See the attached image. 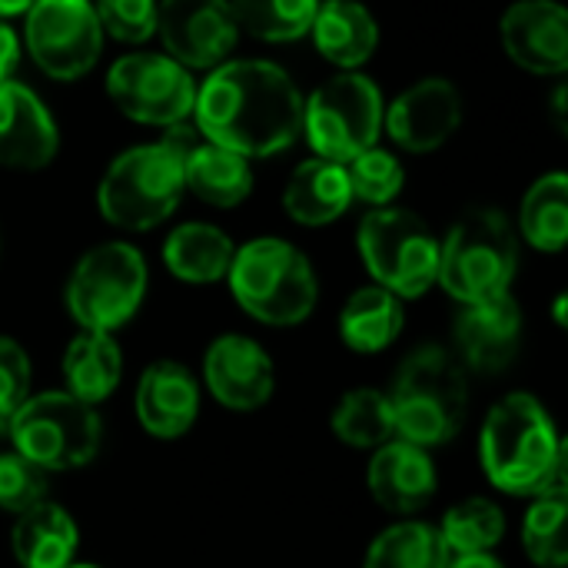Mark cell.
I'll return each instance as SVG.
<instances>
[{
  "instance_id": "obj_1",
  "label": "cell",
  "mask_w": 568,
  "mask_h": 568,
  "mask_svg": "<svg viewBox=\"0 0 568 568\" xmlns=\"http://www.w3.org/2000/svg\"><path fill=\"white\" fill-rule=\"evenodd\" d=\"M196 130L246 160L273 156L303 133V93L270 60H223L193 103Z\"/></svg>"
},
{
  "instance_id": "obj_2",
  "label": "cell",
  "mask_w": 568,
  "mask_h": 568,
  "mask_svg": "<svg viewBox=\"0 0 568 568\" xmlns=\"http://www.w3.org/2000/svg\"><path fill=\"white\" fill-rule=\"evenodd\" d=\"M483 473L499 493L542 496L566 489V446L549 409L529 393L503 396L479 436Z\"/></svg>"
},
{
  "instance_id": "obj_3",
  "label": "cell",
  "mask_w": 568,
  "mask_h": 568,
  "mask_svg": "<svg viewBox=\"0 0 568 568\" xmlns=\"http://www.w3.org/2000/svg\"><path fill=\"white\" fill-rule=\"evenodd\" d=\"M386 396L399 439L423 449L446 446L456 439L469 413L466 366L446 346H419L399 366Z\"/></svg>"
},
{
  "instance_id": "obj_4",
  "label": "cell",
  "mask_w": 568,
  "mask_h": 568,
  "mask_svg": "<svg viewBox=\"0 0 568 568\" xmlns=\"http://www.w3.org/2000/svg\"><path fill=\"white\" fill-rule=\"evenodd\" d=\"M226 280L243 313L266 326H300L313 316L320 300V283L306 253L276 236L240 246Z\"/></svg>"
},
{
  "instance_id": "obj_5",
  "label": "cell",
  "mask_w": 568,
  "mask_h": 568,
  "mask_svg": "<svg viewBox=\"0 0 568 568\" xmlns=\"http://www.w3.org/2000/svg\"><path fill=\"white\" fill-rule=\"evenodd\" d=\"M519 266V243L513 223L499 210H469L446 240H439L436 283L456 303H483L509 293Z\"/></svg>"
},
{
  "instance_id": "obj_6",
  "label": "cell",
  "mask_w": 568,
  "mask_h": 568,
  "mask_svg": "<svg viewBox=\"0 0 568 568\" xmlns=\"http://www.w3.org/2000/svg\"><path fill=\"white\" fill-rule=\"evenodd\" d=\"M183 153L170 143H143L120 153L97 190V203L106 223L140 233L160 226L183 200Z\"/></svg>"
},
{
  "instance_id": "obj_7",
  "label": "cell",
  "mask_w": 568,
  "mask_h": 568,
  "mask_svg": "<svg viewBox=\"0 0 568 568\" xmlns=\"http://www.w3.org/2000/svg\"><path fill=\"white\" fill-rule=\"evenodd\" d=\"M13 449L43 473H73L97 459L103 446V419L97 406L50 389L30 396L7 423Z\"/></svg>"
},
{
  "instance_id": "obj_8",
  "label": "cell",
  "mask_w": 568,
  "mask_h": 568,
  "mask_svg": "<svg viewBox=\"0 0 568 568\" xmlns=\"http://www.w3.org/2000/svg\"><path fill=\"white\" fill-rule=\"evenodd\" d=\"M356 243L376 286L396 293L399 300H419L436 286L439 240L413 210L376 206L363 216Z\"/></svg>"
},
{
  "instance_id": "obj_9",
  "label": "cell",
  "mask_w": 568,
  "mask_h": 568,
  "mask_svg": "<svg viewBox=\"0 0 568 568\" xmlns=\"http://www.w3.org/2000/svg\"><path fill=\"white\" fill-rule=\"evenodd\" d=\"M146 280V260L136 246L100 243L77 260L63 300L80 329L113 333L143 306Z\"/></svg>"
},
{
  "instance_id": "obj_10",
  "label": "cell",
  "mask_w": 568,
  "mask_h": 568,
  "mask_svg": "<svg viewBox=\"0 0 568 568\" xmlns=\"http://www.w3.org/2000/svg\"><path fill=\"white\" fill-rule=\"evenodd\" d=\"M303 133L316 156L349 163L356 153L376 146L383 133L379 87L359 70L329 77L303 100Z\"/></svg>"
},
{
  "instance_id": "obj_11",
  "label": "cell",
  "mask_w": 568,
  "mask_h": 568,
  "mask_svg": "<svg viewBox=\"0 0 568 568\" xmlns=\"http://www.w3.org/2000/svg\"><path fill=\"white\" fill-rule=\"evenodd\" d=\"M23 43L53 80H80L103 53V27L90 0H33L23 13Z\"/></svg>"
},
{
  "instance_id": "obj_12",
  "label": "cell",
  "mask_w": 568,
  "mask_h": 568,
  "mask_svg": "<svg viewBox=\"0 0 568 568\" xmlns=\"http://www.w3.org/2000/svg\"><path fill=\"white\" fill-rule=\"evenodd\" d=\"M106 93L130 120L146 126H173L193 116L196 80L166 53H126L110 67Z\"/></svg>"
},
{
  "instance_id": "obj_13",
  "label": "cell",
  "mask_w": 568,
  "mask_h": 568,
  "mask_svg": "<svg viewBox=\"0 0 568 568\" xmlns=\"http://www.w3.org/2000/svg\"><path fill=\"white\" fill-rule=\"evenodd\" d=\"M156 33L166 57L186 70H213L236 50L240 27L230 0H160Z\"/></svg>"
},
{
  "instance_id": "obj_14",
  "label": "cell",
  "mask_w": 568,
  "mask_h": 568,
  "mask_svg": "<svg viewBox=\"0 0 568 568\" xmlns=\"http://www.w3.org/2000/svg\"><path fill=\"white\" fill-rule=\"evenodd\" d=\"M383 123L406 153H433L459 130L463 93L446 77H423L383 110Z\"/></svg>"
},
{
  "instance_id": "obj_15",
  "label": "cell",
  "mask_w": 568,
  "mask_h": 568,
  "mask_svg": "<svg viewBox=\"0 0 568 568\" xmlns=\"http://www.w3.org/2000/svg\"><path fill=\"white\" fill-rule=\"evenodd\" d=\"M203 379L210 396L233 413H253L266 406L276 386L270 353L256 339L236 333L210 343L203 356Z\"/></svg>"
},
{
  "instance_id": "obj_16",
  "label": "cell",
  "mask_w": 568,
  "mask_h": 568,
  "mask_svg": "<svg viewBox=\"0 0 568 568\" xmlns=\"http://www.w3.org/2000/svg\"><path fill=\"white\" fill-rule=\"evenodd\" d=\"M456 356L463 366L476 373H503L513 366L523 346V310L519 303L503 293L483 303H463L453 323Z\"/></svg>"
},
{
  "instance_id": "obj_17",
  "label": "cell",
  "mask_w": 568,
  "mask_h": 568,
  "mask_svg": "<svg viewBox=\"0 0 568 568\" xmlns=\"http://www.w3.org/2000/svg\"><path fill=\"white\" fill-rule=\"evenodd\" d=\"M506 53L529 73L562 77L568 70V13L559 0H519L499 23Z\"/></svg>"
},
{
  "instance_id": "obj_18",
  "label": "cell",
  "mask_w": 568,
  "mask_h": 568,
  "mask_svg": "<svg viewBox=\"0 0 568 568\" xmlns=\"http://www.w3.org/2000/svg\"><path fill=\"white\" fill-rule=\"evenodd\" d=\"M366 483L373 499L393 516H416L439 493V473L429 449L406 439H389L373 449Z\"/></svg>"
},
{
  "instance_id": "obj_19",
  "label": "cell",
  "mask_w": 568,
  "mask_h": 568,
  "mask_svg": "<svg viewBox=\"0 0 568 568\" xmlns=\"http://www.w3.org/2000/svg\"><path fill=\"white\" fill-rule=\"evenodd\" d=\"M60 150V133L43 100L17 83H0V166L43 170Z\"/></svg>"
},
{
  "instance_id": "obj_20",
  "label": "cell",
  "mask_w": 568,
  "mask_h": 568,
  "mask_svg": "<svg viewBox=\"0 0 568 568\" xmlns=\"http://www.w3.org/2000/svg\"><path fill=\"white\" fill-rule=\"evenodd\" d=\"M133 409H136V423L153 439L186 436L200 416L196 376L176 359H160L146 366L133 393Z\"/></svg>"
},
{
  "instance_id": "obj_21",
  "label": "cell",
  "mask_w": 568,
  "mask_h": 568,
  "mask_svg": "<svg viewBox=\"0 0 568 568\" xmlns=\"http://www.w3.org/2000/svg\"><path fill=\"white\" fill-rule=\"evenodd\" d=\"M353 206V190L346 176V163L336 160H306L293 170L283 190V210L290 220L303 226H326L336 223Z\"/></svg>"
},
{
  "instance_id": "obj_22",
  "label": "cell",
  "mask_w": 568,
  "mask_h": 568,
  "mask_svg": "<svg viewBox=\"0 0 568 568\" xmlns=\"http://www.w3.org/2000/svg\"><path fill=\"white\" fill-rule=\"evenodd\" d=\"M10 546L23 568H67L77 556L80 532L63 506L40 499L17 516Z\"/></svg>"
},
{
  "instance_id": "obj_23",
  "label": "cell",
  "mask_w": 568,
  "mask_h": 568,
  "mask_svg": "<svg viewBox=\"0 0 568 568\" xmlns=\"http://www.w3.org/2000/svg\"><path fill=\"white\" fill-rule=\"evenodd\" d=\"M316 50L339 70H359L379 43V23L359 0H326L313 17Z\"/></svg>"
},
{
  "instance_id": "obj_24",
  "label": "cell",
  "mask_w": 568,
  "mask_h": 568,
  "mask_svg": "<svg viewBox=\"0 0 568 568\" xmlns=\"http://www.w3.org/2000/svg\"><path fill=\"white\" fill-rule=\"evenodd\" d=\"M183 186L203 203L230 210L253 193V170L243 153H233L203 136L183 156Z\"/></svg>"
},
{
  "instance_id": "obj_25",
  "label": "cell",
  "mask_w": 568,
  "mask_h": 568,
  "mask_svg": "<svg viewBox=\"0 0 568 568\" xmlns=\"http://www.w3.org/2000/svg\"><path fill=\"white\" fill-rule=\"evenodd\" d=\"M63 379L67 393L90 406L110 399L123 379V353L113 333L80 329L63 353Z\"/></svg>"
},
{
  "instance_id": "obj_26",
  "label": "cell",
  "mask_w": 568,
  "mask_h": 568,
  "mask_svg": "<svg viewBox=\"0 0 568 568\" xmlns=\"http://www.w3.org/2000/svg\"><path fill=\"white\" fill-rule=\"evenodd\" d=\"M233 240L213 223H183L163 243L166 270L193 286H210L226 280L233 263Z\"/></svg>"
},
{
  "instance_id": "obj_27",
  "label": "cell",
  "mask_w": 568,
  "mask_h": 568,
  "mask_svg": "<svg viewBox=\"0 0 568 568\" xmlns=\"http://www.w3.org/2000/svg\"><path fill=\"white\" fill-rule=\"evenodd\" d=\"M406 326L403 300L383 286L356 290L339 313V336L353 353H383L389 349Z\"/></svg>"
},
{
  "instance_id": "obj_28",
  "label": "cell",
  "mask_w": 568,
  "mask_h": 568,
  "mask_svg": "<svg viewBox=\"0 0 568 568\" xmlns=\"http://www.w3.org/2000/svg\"><path fill=\"white\" fill-rule=\"evenodd\" d=\"M333 433L349 449H379L396 439V419L389 396L373 386H359L339 399L333 409Z\"/></svg>"
},
{
  "instance_id": "obj_29",
  "label": "cell",
  "mask_w": 568,
  "mask_h": 568,
  "mask_svg": "<svg viewBox=\"0 0 568 568\" xmlns=\"http://www.w3.org/2000/svg\"><path fill=\"white\" fill-rule=\"evenodd\" d=\"M449 559L436 526L406 519L373 539L363 568H446Z\"/></svg>"
},
{
  "instance_id": "obj_30",
  "label": "cell",
  "mask_w": 568,
  "mask_h": 568,
  "mask_svg": "<svg viewBox=\"0 0 568 568\" xmlns=\"http://www.w3.org/2000/svg\"><path fill=\"white\" fill-rule=\"evenodd\" d=\"M519 230L523 236L542 250V253H559L568 243V176L566 173H549L536 180L523 200L519 210Z\"/></svg>"
},
{
  "instance_id": "obj_31",
  "label": "cell",
  "mask_w": 568,
  "mask_h": 568,
  "mask_svg": "<svg viewBox=\"0 0 568 568\" xmlns=\"http://www.w3.org/2000/svg\"><path fill=\"white\" fill-rule=\"evenodd\" d=\"M449 556H486L506 536V513L483 496L456 503L439 526Z\"/></svg>"
},
{
  "instance_id": "obj_32",
  "label": "cell",
  "mask_w": 568,
  "mask_h": 568,
  "mask_svg": "<svg viewBox=\"0 0 568 568\" xmlns=\"http://www.w3.org/2000/svg\"><path fill=\"white\" fill-rule=\"evenodd\" d=\"M240 33L263 43H293L310 33L320 0H230Z\"/></svg>"
},
{
  "instance_id": "obj_33",
  "label": "cell",
  "mask_w": 568,
  "mask_h": 568,
  "mask_svg": "<svg viewBox=\"0 0 568 568\" xmlns=\"http://www.w3.org/2000/svg\"><path fill=\"white\" fill-rule=\"evenodd\" d=\"M523 549L539 568L568 566V499L566 489L536 496L523 523Z\"/></svg>"
},
{
  "instance_id": "obj_34",
  "label": "cell",
  "mask_w": 568,
  "mask_h": 568,
  "mask_svg": "<svg viewBox=\"0 0 568 568\" xmlns=\"http://www.w3.org/2000/svg\"><path fill=\"white\" fill-rule=\"evenodd\" d=\"M346 176H349L353 200H363L369 206H389L403 190L406 170L396 160V153L383 146H369L346 163Z\"/></svg>"
},
{
  "instance_id": "obj_35",
  "label": "cell",
  "mask_w": 568,
  "mask_h": 568,
  "mask_svg": "<svg viewBox=\"0 0 568 568\" xmlns=\"http://www.w3.org/2000/svg\"><path fill=\"white\" fill-rule=\"evenodd\" d=\"M47 489H50V473H43L37 463H30L17 449L0 456V509L3 513L20 516L33 503L47 499Z\"/></svg>"
},
{
  "instance_id": "obj_36",
  "label": "cell",
  "mask_w": 568,
  "mask_h": 568,
  "mask_svg": "<svg viewBox=\"0 0 568 568\" xmlns=\"http://www.w3.org/2000/svg\"><path fill=\"white\" fill-rule=\"evenodd\" d=\"M103 33L120 43H143L156 33V0H90Z\"/></svg>"
},
{
  "instance_id": "obj_37",
  "label": "cell",
  "mask_w": 568,
  "mask_h": 568,
  "mask_svg": "<svg viewBox=\"0 0 568 568\" xmlns=\"http://www.w3.org/2000/svg\"><path fill=\"white\" fill-rule=\"evenodd\" d=\"M30 399V356L10 336H0V426Z\"/></svg>"
},
{
  "instance_id": "obj_38",
  "label": "cell",
  "mask_w": 568,
  "mask_h": 568,
  "mask_svg": "<svg viewBox=\"0 0 568 568\" xmlns=\"http://www.w3.org/2000/svg\"><path fill=\"white\" fill-rule=\"evenodd\" d=\"M17 63H20V37L7 20H0V83L13 77Z\"/></svg>"
},
{
  "instance_id": "obj_39",
  "label": "cell",
  "mask_w": 568,
  "mask_h": 568,
  "mask_svg": "<svg viewBox=\"0 0 568 568\" xmlns=\"http://www.w3.org/2000/svg\"><path fill=\"white\" fill-rule=\"evenodd\" d=\"M446 568H506V566H503L493 552H486V556H453Z\"/></svg>"
},
{
  "instance_id": "obj_40",
  "label": "cell",
  "mask_w": 568,
  "mask_h": 568,
  "mask_svg": "<svg viewBox=\"0 0 568 568\" xmlns=\"http://www.w3.org/2000/svg\"><path fill=\"white\" fill-rule=\"evenodd\" d=\"M33 0H0V20H10V17H20L30 10Z\"/></svg>"
},
{
  "instance_id": "obj_41",
  "label": "cell",
  "mask_w": 568,
  "mask_h": 568,
  "mask_svg": "<svg viewBox=\"0 0 568 568\" xmlns=\"http://www.w3.org/2000/svg\"><path fill=\"white\" fill-rule=\"evenodd\" d=\"M556 323H559V326H566V296H559V300H556Z\"/></svg>"
},
{
  "instance_id": "obj_42",
  "label": "cell",
  "mask_w": 568,
  "mask_h": 568,
  "mask_svg": "<svg viewBox=\"0 0 568 568\" xmlns=\"http://www.w3.org/2000/svg\"><path fill=\"white\" fill-rule=\"evenodd\" d=\"M67 568H100V566H73V562H70V566Z\"/></svg>"
}]
</instances>
